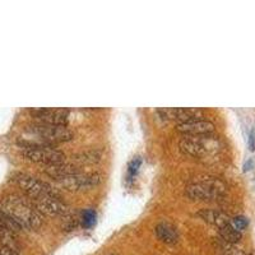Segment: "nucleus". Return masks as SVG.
<instances>
[{
    "mask_svg": "<svg viewBox=\"0 0 255 255\" xmlns=\"http://www.w3.org/2000/svg\"><path fill=\"white\" fill-rule=\"evenodd\" d=\"M33 204L40 213L51 216V217H65L66 214L70 213L69 207L63 203L58 195H48V197L35 200Z\"/></svg>",
    "mask_w": 255,
    "mask_h": 255,
    "instance_id": "nucleus-9",
    "label": "nucleus"
},
{
    "mask_svg": "<svg viewBox=\"0 0 255 255\" xmlns=\"http://www.w3.org/2000/svg\"><path fill=\"white\" fill-rule=\"evenodd\" d=\"M221 250H222V254L223 255H248L242 249L236 246V244H228L226 241L222 242Z\"/></svg>",
    "mask_w": 255,
    "mask_h": 255,
    "instance_id": "nucleus-18",
    "label": "nucleus"
},
{
    "mask_svg": "<svg viewBox=\"0 0 255 255\" xmlns=\"http://www.w3.org/2000/svg\"><path fill=\"white\" fill-rule=\"evenodd\" d=\"M159 114L167 120H174L177 123L199 120L204 117V110L199 107H163L159 109Z\"/></svg>",
    "mask_w": 255,
    "mask_h": 255,
    "instance_id": "nucleus-8",
    "label": "nucleus"
},
{
    "mask_svg": "<svg viewBox=\"0 0 255 255\" xmlns=\"http://www.w3.org/2000/svg\"><path fill=\"white\" fill-rule=\"evenodd\" d=\"M249 147H250V151H254L255 149V131L253 130L250 133V139H249Z\"/></svg>",
    "mask_w": 255,
    "mask_h": 255,
    "instance_id": "nucleus-23",
    "label": "nucleus"
},
{
    "mask_svg": "<svg viewBox=\"0 0 255 255\" xmlns=\"http://www.w3.org/2000/svg\"><path fill=\"white\" fill-rule=\"evenodd\" d=\"M80 220H82L83 227H86V228L92 227L93 224L96 223V212H95L93 209H86L82 213V217H80Z\"/></svg>",
    "mask_w": 255,
    "mask_h": 255,
    "instance_id": "nucleus-19",
    "label": "nucleus"
},
{
    "mask_svg": "<svg viewBox=\"0 0 255 255\" xmlns=\"http://www.w3.org/2000/svg\"><path fill=\"white\" fill-rule=\"evenodd\" d=\"M0 228H7V230H11L12 232H18L21 231L22 228L18 226L13 220H12L9 216H8L5 212H4L1 208H0Z\"/></svg>",
    "mask_w": 255,
    "mask_h": 255,
    "instance_id": "nucleus-17",
    "label": "nucleus"
},
{
    "mask_svg": "<svg viewBox=\"0 0 255 255\" xmlns=\"http://www.w3.org/2000/svg\"><path fill=\"white\" fill-rule=\"evenodd\" d=\"M31 114L37 120H40V123L51 125H66L69 111L66 109H33L31 110Z\"/></svg>",
    "mask_w": 255,
    "mask_h": 255,
    "instance_id": "nucleus-10",
    "label": "nucleus"
},
{
    "mask_svg": "<svg viewBox=\"0 0 255 255\" xmlns=\"http://www.w3.org/2000/svg\"><path fill=\"white\" fill-rule=\"evenodd\" d=\"M0 255H18V253L12 248H8L5 245L0 246Z\"/></svg>",
    "mask_w": 255,
    "mask_h": 255,
    "instance_id": "nucleus-22",
    "label": "nucleus"
},
{
    "mask_svg": "<svg viewBox=\"0 0 255 255\" xmlns=\"http://www.w3.org/2000/svg\"><path fill=\"white\" fill-rule=\"evenodd\" d=\"M198 216L203 218L207 223L216 226L218 230L231 223L230 216L220 209H207V208H206V209L199 210V212H198Z\"/></svg>",
    "mask_w": 255,
    "mask_h": 255,
    "instance_id": "nucleus-12",
    "label": "nucleus"
},
{
    "mask_svg": "<svg viewBox=\"0 0 255 255\" xmlns=\"http://www.w3.org/2000/svg\"><path fill=\"white\" fill-rule=\"evenodd\" d=\"M180 151L195 159H206L217 155L222 148L218 137L212 134L185 135L179 143Z\"/></svg>",
    "mask_w": 255,
    "mask_h": 255,
    "instance_id": "nucleus-2",
    "label": "nucleus"
},
{
    "mask_svg": "<svg viewBox=\"0 0 255 255\" xmlns=\"http://www.w3.org/2000/svg\"><path fill=\"white\" fill-rule=\"evenodd\" d=\"M186 195L193 200H217L227 193V186L218 177L203 176L185 188Z\"/></svg>",
    "mask_w": 255,
    "mask_h": 255,
    "instance_id": "nucleus-3",
    "label": "nucleus"
},
{
    "mask_svg": "<svg viewBox=\"0 0 255 255\" xmlns=\"http://www.w3.org/2000/svg\"><path fill=\"white\" fill-rule=\"evenodd\" d=\"M22 147V155L27 159L42 165H55L65 162V155L56 149L54 145L32 144V143H19Z\"/></svg>",
    "mask_w": 255,
    "mask_h": 255,
    "instance_id": "nucleus-4",
    "label": "nucleus"
},
{
    "mask_svg": "<svg viewBox=\"0 0 255 255\" xmlns=\"http://www.w3.org/2000/svg\"><path fill=\"white\" fill-rule=\"evenodd\" d=\"M1 209L22 228L38 230L42 226V214L30 198L11 193L1 198Z\"/></svg>",
    "mask_w": 255,
    "mask_h": 255,
    "instance_id": "nucleus-1",
    "label": "nucleus"
},
{
    "mask_svg": "<svg viewBox=\"0 0 255 255\" xmlns=\"http://www.w3.org/2000/svg\"><path fill=\"white\" fill-rule=\"evenodd\" d=\"M218 232H220V236L222 238V240L228 242V244H238L242 238L241 232L238 231L231 223L227 224V226H224V227L220 228Z\"/></svg>",
    "mask_w": 255,
    "mask_h": 255,
    "instance_id": "nucleus-16",
    "label": "nucleus"
},
{
    "mask_svg": "<svg viewBox=\"0 0 255 255\" xmlns=\"http://www.w3.org/2000/svg\"><path fill=\"white\" fill-rule=\"evenodd\" d=\"M46 175H48L52 179L59 180L62 179V177H65L68 175H73V174L80 173V170L77 169L74 165H70V163H55V165H48L45 166V169H44Z\"/></svg>",
    "mask_w": 255,
    "mask_h": 255,
    "instance_id": "nucleus-14",
    "label": "nucleus"
},
{
    "mask_svg": "<svg viewBox=\"0 0 255 255\" xmlns=\"http://www.w3.org/2000/svg\"><path fill=\"white\" fill-rule=\"evenodd\" d=\"M155 232L156 236L161 240L165 244H177L179 242V231H177V227L174 226L173 223H170V222H159L157 226L155 227Z\"/></svg>",
    "mask_w": 255,
    "mask_h": 255,
    "instance_id": "nucleus-13",
    "label": "nucleus"
},
{
    "mask_svg": "<svg viewBox=\"0 0 255 255\" xmlns=\"http://www.w3.org/2000/svg\"><path fill=\"white\" fill-rule=\"evenodd\" d=\"M101 157H102V152L98 151V149H92V151H86L82 152V153H78L76 155L73 159L76 161L78 165H93V163H97L101 161Z\"/></svg>",
    "mask_w": 255,
    "mask_h": 255,
    "instance_id": "nucleus-15",
    "label": "nucleus"
},
{
    "mask_svg": "<svg viewBox=\"0 0 255 255\" xmlns=\"http://www.w3.org/2000/svg\"><path fill=\"white\" fill-rule=\"evenodd\" d=\"M231 224L236 228V230H238V231L242 232L245 228L248 227L249 220L245 217V216H236V217H234L231 220Z\"/></svg>",
    "mask_w": 255,
    "mask_h": 255,
    "instance_id": "nucleus-20",
    "label": "nucleus"
},
{
    "mask_svg": "<svg viewBox=\"0 0 255 255\" xmlns=\"http://www.w3.org/2000/svg\"><path fill=\"white\" fill-rule=\"evenodd\" d=\"M27 131L36 135L41 144L51 145L54 143L69 142L73 138V133L66 128V125H51L45 123H37L27 128Z\"/></svg>",
    "mask_w": 255,
    "mask_h": 255,
    "instance_id": "nucleus-6",
    "label": "nucleus"
},
{
    "mask_svg": "<svg viewBox=\"0 0 255 255\" xmlns=\"http://www.w3.org/2000/svg\"><path fill=\"white\" fill-rule=\"evenodd\" d=\"M12 180L23 191L24 195L30 198L32 202L41 199L44 197H48V195H58L55 190L52 189L48 183L36 179L35 176L28 175V174H14L12 176Z\"/></svg>",
    "mask_w": 255,
    "mask_h": 255,
    "instance_id": "nucleus-5",
    "label": "nucleus"
},
{
    "mask_svg": "<svg viewBox=\"0 0 255 255\" xmlns=\"http://www.w3.org/2000/svg\"><path fill=\"white\" fill-rule=\"evenodd\" d=\"M141 163H142V159H139V157L134 159L130 163H129V167H128V179L131 180L135 175H137L139 167H141Z\"/></svg>",
    "mask_w": 255,
    "mask_h": 255,
    "instance_id": "nucleus-21",
    "label": "nucleus"
},
{
    "mask_svg": "<svg viewBox=\"0 0 255 255\" xmlns=\"http://www.w3.org/2000/svg\"><path fill=\"white\" fill-rule=\"evenodd\" d=\"M216 129L212 121L206 120V119H199V120L186 121V123H180L176 125V130L185 135H203L212 134Z\"/></svg>",
    "mask_w": 255,
    "mask_h": 255,
    "instance_id": "nucleus-11",
    "label": "nucleus"
},
{
    "mask_svg": "<svg viewBox=\"0 0 255 255\" xmlns=\"http://www.w3.org/2000/svg\"><path fill=\"white\" fill-rule=\"evenodd\" d=\"M68 190H87L95 188L101 183V175L97 173H76L56 180Z\"/></svg>",
    "mask_w": 255,
    "mask_h": 255,
    "instance_id": "nucleus-7",
    "label": "nucleus"
}]
</instances>
